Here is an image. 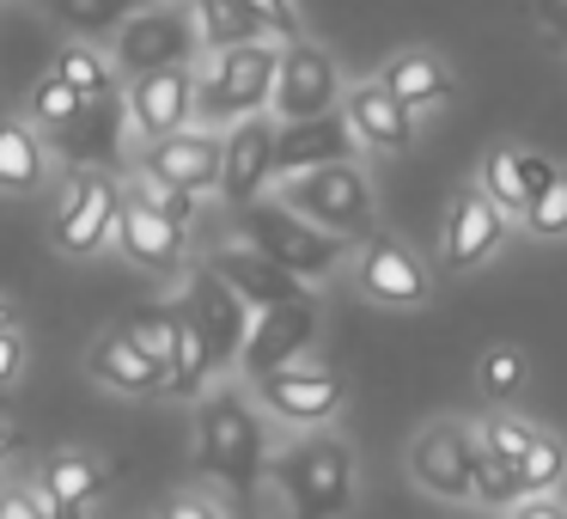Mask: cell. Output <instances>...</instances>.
<instances>
[{
	"label": "cell",
	"mask_w": 567,
	"mask_h": 519,
	"mask_svg": "<svg viewBox=\"0 0 567 519\" xmlns=\"http://www.w3.org/2000/svg\"><path fill=\"white\" fill-rule=\"evenodd\" d=\"M141 0H50V13L62 19L68 31H86V38H99V31H116L128 13H135Z\"/></svg>",
	"instance_id": "obj_31"
},
{
	"label": "cell",
	"mask_w": 567,
	"mask_h": 519,
	"mask_svg": "<svg viewBox=\"0 0 567 519\" xmlns=\"http://www.w3.org/2000/svg\"><path fill=\"white\" fill-rule=\"evenodd\" d=\"M86 367H92V379L116 385V391H128V397H153V391H165V367H159L153 355H141L128 330H104L99 343H92Z\"/></svg>",
	"instance_id": "obj_22"
},
{
	"label": "cell",
	"mask_w": 567,
	"mask_h": 519,
	"mask_svg": "<svg viewBox=\"0 0 567 519\" xmlns=\"http://www.w3.org/2000/svg\"><path fill=\"white\" fill-rule=\"evenodd\" d=\"M336 99H342V74H336V62L318 50V43H281V62H275V116L281 123H299V116H318V111H336Z\"/></svg>",
	"instance_id": "obj_8"
},
{
	"label": "cell",
	"mask_w": 567,
	"mask_h": 519,
	"mask_svg": "<svg viewBox=\"0 0 567 519\" xmlns=\"http://www.w3.org/2000/svg\"><path fill=\"white\" fill-rule=\"evenodd\" d=\"M518 465V482H525L530 495H543V489H555V482L567 477V446L555 440V434H530V446L513 458Z\"/></svg>",
	"instance_id": "obj_30"
},
{
	"label": "cell",
	"mask_w": 567,
	"mask_h": 519,
	"mask_svg": "<svg viewBox=\"0 0 567 519\" xmlns=\"http://www.w3.org/2000/svg\"><path fill=\"white\" fill-rule=\"evenodd\" d=\"M482 190H488L494 202H501L506 214L525 208V196H518V153L513 147H494L488 153V172H482Z\"/></svg>",
	"instance_id": "obj_35"
},
{
	"label": "cell",
	"mask_w": 567,
	"mask_h": 519,
	"mask_svg": "<svg viewBox=\"0 0 567 519\" xmlns=\"http://www.w3.org/2000/svg\"><path fill=\"white\" fill-rule=\"evenodd\" d=\"M19 367H25V348H19L13 330H0V385H13Z\"/></svg>",
	"instance_id": "obj_43"
},
{
	"label": "cell",
	"mask_w": 567,
	"mask_h": 519,
	"mask_svg": "<svg viewBox=\"0 0 567 519\" xmlns=\"http://www.w3.org/2000/svg\"><path fill=\"white\" fill-rule=\"evenodd\" d=\"M287 208L306 214L323 233H342V238L372 233V190H367V172L354 160H330V165H311V172H293Z\"/></svg>",
	"instance_id": "obj_4"
},
{
	"label": "cell",
	"mask_w": 567,
	"mask_h": 519,
	"mask_svg": "<svg viewBox=\"0 0 567 519\" xmlns=\"http://www.w3.org/2000/svg\"><path fill=\"white\" fill-rule=\"evenodd\" d=\"M311 336H318V299H311V294L275 299V306L250 312V330H245L238 360H245L250 379H262V373H275V367H287V360L306 355Z\"/></svg>",
	"instance_id": "obj_7"
},
{
	"label": "cell",
	"mask_w": 567,
	"mask_h": 519,
	"mask_svg": "<svg viewBox=\"0 0 567 519\" xmlns=\"http://www.w3.org/2000/svg\"><path fill=\"white\" fill-rule=\"evenodd\" d=\"M342 116H348V129H354V141H367V147H379V153H403L409 141H415V111L396 104L379 80L348 92V111Z\"/></svg>",
	"instance_id": "obj_21"
},
{
	"label": "cell",
	"mask_w": 567,
	"mask_h": 519,
	"mask_svg": "<svg viewBox=\"0 0 567 519\" xmlns=\"http://www.w3.org/2000/svg\"><path fill=\"white\" fill-rule=\"evenodd\" d=\"M549 177H555V165L549 160H537V153H518V196H537V190L543 184H549ZM518 214H525V208H518Z\"/></svg>",
	"instance_id": "obj_41"
},
{
	"label": "cell",
	"mask_w": 567,
	"mask_h": 519,
	"mask_svg": "<svg viewBox=\"0 0 567 519\" xmlns=\"http://www.w3.org/2000/svg\"><path fill=\"white\" fill-rule=\"evenodd\" d=\"M354 147L360 141L348 129V116H336V111L299 116V123L275 129V177L311 172V165H330V160H354Z\"/></svg>",
	"instance_id": "obj_17"
},
{
	"label": "cell",
	"mask_w": 567,
	"mask_h": 519,
	"mask_svg": "<svg viewBox=\"0 0 567 519\" xmlns=\"http://www.w3.org/2000/svg\"><path fill=\"white\" fill-rule=\"evenodd\" d=\"M196 19L177 7V0H159V7H135V13L116 26V68L128 80L153 74V68H177L196 55Z\"/></svg>",
	"instance_id": "obj_6"
},
{
	"label": "cell",
	"mask_w": 567,
	"mask_h": 519,
	"mask_svg": "<svg viewBox=\"0 0 567 519\" xmlns=\"http://www.w3.org/2000/svg\"><path fill=\"white\" fill-rule=\"evenodd\" d=\"M208 269L220 275V282L233 287V294L245 299L250 312H257V306H275V299L306 294V287H299V275H293V269H281L275 257H262V251L250 245V238H245V245H220V251L208 257Z\"/></svg>",
	"instance_id": "obj_18"
},
{
	"label": "cell",
	"mask_w": 567,
	"mask_h": 519,
	"mask_svg": "<svg viewBox=\"0 0 567 519\" xmlns=\"http://www.w3.org/2000/svg\"><path fill=\"white\" fill-rule=\"evenodd\" d=\"M525 221H530V233H543V238H561L567 233V177L561 172H555L549 184L525 202Z\"/></svg>",
	"instance_id": "obj_34"
},
{
	"label": "cell",
	"mask_w": 567,
	"mask_h": 519,
	"mask_svg": "<svg viewBox=\"0 0 567 519\" xmlns=\"http://www.w3.org/2000/svg\"><path fill=\"white\" fill-rule=\"evenodd\" d=\"M245 13L262 26V38L275 43H293L299 38V13H293V0H245Z\"/></svg>",
	"instance_id": "obj_37"
},
{
	"label": "cell",
	"mask_w": 567,
	"mask_h": 519,
	"mask_svg": "<svg viewBox=\"0 0 567 519\" xmlns=\"http://www.w3.org/2000/svg\"><path fill=\"white\" fill-rule=\"evenodd\" d=\"M43 184V141L25 123H0V190H38Z\"/></svg>",
	"instance_id": "obj_27"
},
{
	"label": "cell",
	"mask_w": 567,
	"mask_h": 519,
	"mask_svg": "<svg viewBox=\"0 0 567 519\" xmlns=\"http://www.w3.org/2000/svg\"><path fill=\"white\" fill-rule=\"evenodd\" d=\"M196 458L226 495H233L238 513H250L257 501V477H262V421L257 409L238 391H214L196 416Z\"/></svg>",
	"instance_id": "obj_1"
},
{
	"label": "cell",
	"mask_w": 567,
	"mask_h": 519,
	"mask_svg": "<svg viewBox=\"0 0 567 519\" xmlns=\"http://www.w3.org/2000/svg\"><path fill=\"white\" fill-rule=\"evenodd\" d=\"M0 519H50V501L38 489H0Z\"/></svg>",
	"instance_id": "obj_40"
},
{
	"label": "cell",
	"mask_w": 567,
	"mask_h": 519,
	"mask_svg": "<svg viewBox=\"0 0 567 519\" xmlns=\"http://www.w3.org/2000/svg\"><path fill=\"white\" fill-rule=\"evenodd\" d=\"M104 482L111 477H104V465L92 452H55L50 465H43V477H38V495L50 501V519H80Z\"/></svg>",
	"instance_id": "obj_23"
},
{
	"label": "cell",
	"mask_w": 567,
	"mask_h": 519,
	"mask_svg": "<svg viewBox=\"0 0 567 519\" xmlns=\"http://www.w3.org/2000/svg\"><path fill=\"white\" fill-rule=\"evenodd\" d=\"M128 196L147 202V208H159L165 221L184 226V233H189V221H196V208H189V190H172V184H159V177H147V172H141V184L128 190Z\"/></svg>",
	"instance_id": "obj_36"
},
{
	"label": "cell",
	"mask_w": 567,
	"mask_h": 519,
	"mask_svg": "<svg viewBox=\"0 0 567 519\" xmlns=\"http://www.w3.org/2000/svg\"><path fill=\"white\" fill-rule=\"evenodd\" d=\"M43 7H50V0H43Z\"/></svg>",
	"instance_id": "obj_48"
},
{
	"label": "cell",
	"mask_w": 567,
	"mask_h": 519,
	"mask_svg": "<svg viewBox=\"0 0 567 519\" xmlns=\"http://www.w3.org/2000/svg\"><path fill=\"white\" fill-rule=\"evenodd\" d=\"M13 452H19V428H7V421H0V465H7Z\"/></svg>",
	"instance_id": "obj_46"
},
{
	"label": "cell",
	"mask_w": 567,
	"mask_h": 519,
	"mask_svg": "<svg viewBox=\"0 0 567 519\" xmlns=\"http://www.w3.org/2000/svg\"><path fill=\"white\" fill-rule=\"evenodd\" d=\"M513 519H567V507H555V501H543V495H537V501H525Z\"/></svg>",
	"instance_id": "obj_45"
},
{
	"label": "cell",
	"mask_w": 567,
	"mask_h": 519,
	"mask_svg": "<svg viewBox=\"0 0 567 519\" xmlns=\"http://www.w3.org/2000/svg\"><path fill=\"white\" fill-rule=\"evenodd\" d=\"M80 104H86V99H80V92L68 86L62 74H50V80H38V86H31L25 111H31V123H38V129H50V135H55V129H62L68 116L80 111Z\"/></svg>",
	"instance_id": "obj_33"
},
{
	"label": "cell",
	"mask_w": 567,
	"mask_h": 519,
	"mask_svg": "<svg viewBox=\"0 0 567 519\" xmlns=\"http://www.w3.org/2000/svg\"><path fill=\"white\" fill-rule=\"evenodd\" d=\"M245 238L293 275H323L342 257V233H323V226H311L306 214H293L287 202H262V196L245 208Z\"/></svg>",
	"instance_id": "obj_5"
},
{
	"label": "cell",
	"mask_w": 567,
	"mask_h": 519,
	"mask_svg": "<svg viewBox=\"0 0 567 519\" xmlns=\"http://www.w3.org/2000/svg\"><path fill=\"white\" fill-rule=\"evenodd\" d=\"M360 287L384 306H421L427 299V269L409 245L396 238H372L367 233V251H360Z\"/></svg>",
	"instance_id": "obj_20"
},
{
	"label": "cell",
	"mask_w": 567,
	"mask_h": 519,
	"mask_svg": "<svg viewBox=\"0 0 567 519\" xmlns=\"http://www.w3.org/2000/svg\"><path fill=\"white\" fill-rule=\"evenodd\" d=\"M470 458H476V434L457 428V421H440V428H427L415 440L409 470H415V482L427 495H440V501H464L470 495Z\"/></svg>",
	"instance_id": "obj_16"
},
{
	"label": "cell",
	"mask_w": 567,
	"mask_h": 519,
	"mask_svg": "<svg viewBox=\"0 0 567 519\" xmlns=\"http://www.w3.org/2000/svg\"><path fill=\"white\" fill-rule=\"evenodd\" d=\"M7 324H13V306H7V299H0V330H7Z\"/></svg>",
	"instance_id": "obj_47"
},
{
	"label": "cell",
	"mask_w": 567,
	"mask_h": 519,
	"mask_svg": "<svg viewBox=\"0 0 567 519\" xmlns=\"http://www.w3.org/2000/svg\"><path fill=\"white\" fill-rule=\"evenodd\" d=\"M257 397H262V409H275L281 421H330L336 409H342V379L336 373H323V367H275V373H262L257 379Z\"/></svg>",
	"instance_id": "obj_15"
},
{
	"label": "cell",
	"mask_w": 567,
	"mask_h": 519,
	"mask_svg": "<svg viewBox=\"0 0 567 519\" xmlns=\"http://www.w3.org/2000/svg\"><path fill=\"white\" fill-rule=\"evenodd\" d=\"M141 172L159 177V184H172V190L202 196V190L220 184V135H208V129H172V135H159L147 147Z\"/></svg>",
	"instance_id": "obj_14"
},
{
	"label": "cell",
	"mask_w": 567,
	"mask_h": 519,
	"mask_svg": "<svg viewBox=\"0 0 567 519\" xmlns=\"http://www.w3.org/2000/svg\"><path fill=\"white\" fill-rule=\"evenodd\" d=\"M530 434H537L530 421H513V416H506V421H488V428H482V446H488V452H501V458H518V452L530 446Z\"/></svg>",
	"instance_id": "obj_39"
},
{
	"label": "cell",
	"mask_w": 567,
	"mask_h": 519,
	"mask_svg": "<svg viewBox=\"0 0 567 519\" xmlns=\"http://www.w3.org/2000/svg\"><path fill=\"white\" fill-rule=\"evenodd\" d=\"M123 330L135 336V348H141V355H153L165 373H172V355H177V312L147 306V312H135V318H128Z\"/></svg>",
	"instance_id": "obj_32"
},
{
	"label": "cell",
	"mask_w": 567,
	"mask_h": 519,
	"mask_svg": "<svg viewBox=\"0 0 567 519\" xmlns=\"http://www.w3.org/2000/svg\"><path fill=\"white\" fill-rule=\"evenodd\" d=\"M275 62H281V50H275L269 38L214 50V68L196 80V116L208 129H226V123H238V116L262 111L269 92H275Z\"/></svg>",
	"instance_id": "obj_3"
},
{
	"label": "cell",
	"mask_w": 567,
	"mask_h": 519,
	"mask_svg": "<svg viewBox=\"0 0 567 519\" xmlns=\"http://www.w3.org/2000/svg\"><path fill=\"white\" fill-rule=\"evenodd\" d=\"M116 208H123V190H116L104 172L74 177L68 196H62V208H55V245H62L68 257H92V251L111 238Z\"/></svg>",
	"instance_id": "obj_11"
},
{
	"label": "cell",
	"mask_w": 567,
	"mask_h": 519,
	"mask_svg": "<svg viewBox=\"0 0 567 519\" xmlns=\"http://www.w3.org/2000/svg\"><path fill=\"white\" fill-rule=\"evenodd\" d=\"M189 19H196V38L208 50H233V43L262 38V26L245 13V0H189Z\"/></svg>",
	"instance_id": "obj_25"
},
{
	"label": "cell",
	"mask_w": 567,
	"mask_h": 519,
	"mask_svg": "<svg viewBox=\"0 0 567 519\" xmlns=\"http://www.w3.org/2000/svg\"><path fill=\"white\" fill-rule=\"evenodd\" d=\"M470 495H482L488 507H506V501H518V495H525L518 465H513V458H501V452H488V446H482V434H476V458H470Z\"/></svg>",
	"instance_id": "obj_28"
},
{
	"label": "cell",
	"mask_w": 567,
	"mask_h": 519,
	"mask_svg": "<svg viewBox=\"0 0 567 519\" xmlns=\"http://www.w3.org/2000/svg\"><path fill=\"white\" fill-rule=\"evenodd\" d=\"M50 74H62L68 86L80 92V99H111V86H116V74H111V62H104L92 43H68L62 55H55V68Z\"/></svg>",
	"instance_id": "obj_29"
},
{
	"label": "cell",
	"mask_w": 567,
	"mask_h": 519,
	"mask_svg": "<svg viewBox=\"0 0 567 519\" xmlns=\"http://www.w3.org/2000/svg\"><path fill=\"white\" fill-rule=\"evenodd\" d=\"M184 312L196 318V330H202L208 367H233L238 348H245V330H250V306L220 282V275L208 269V263H202V269L189 275V299H184Z\"/></svg>",
	"instance_id": "obj_10"
},
{
	"label": "cell",
	"mask_w": 567,
	"mask_h": 519,
	"mask_svg": "<svg viewBox=\"0 0 567 519\" xmlns=\"http://www.w3.org/2000/svg\"><path fill=\"white\" fill-rule=\"evenodd\" d=\"M379 86L391 92L396 104H409V111H427V104L452 99V68H445L440 55H427V50H403V55L384 62Z\"/></svg>",
	"instance_id": "obj_24"
},
{
	"label": "cell",
	"mask_w": 567,
	"mask_h": 519,
	"mask_svg": "<svg viewBox=\"0 0 567 519\" xmlns=\"http://www.w3.org/2000/svg\"><path fill=\"white\" fill-rule=\"evenodd\" d=\"M275 489L287 495L293 519H342L348 501H354V452L330 434H311V440H293L281 458H275Z\"/></svg>",
	"instance_id": "obj_2"
},
{
	"label": "cell",
	"mask_w": 567,
	"mask_h": 519,
	"mask_svg": "<svg viewBox=\"0 0 567 519\" xmlns=\"http://www.w3.org/2000/svg\"><path fill=\"white\" fill-rule=\"evenodd\" d=\"M165 519H226V513L208 501V495H177V501L165 507Z\"/></svg>",
	"instance_id": "obj_42"
},
{
	"label": "cell",
	"mask_w": 567,
	"mask_h": 519,
	"mask_svg": "<svg viewBox=\"0 0 567 519\" xmlns=\"http://www.w3.org/2000/svg\"><path fill=\"white\" fill-rule=\"evenodd\" d=\"M518 379H525V360H518V348H494V355L482 360V391H488V397H513Z\"/></svg>",
	"instance_id": "obj_38"
},
{
	"label": "cell",
	"mask_w": 567,
	"mask_h": 519,
	"mask_svg": "<svg viewBox=\"0 0 567 519\" xmlns=\"http://www.w3.org/2000/svg\"><path fill=\"white\" fill-rule=\"evenodd\" d=\"M537 19H543V26H549L561 43H567V0H537Z\"/></svg>",
	"instance_id": "obj_44"
},
{
	"label": "cell",
	"mask_w": 567,
	"mask_h": 519,
	"mask_svg": "<svg viewBox=\"0 0 567 519\" xmlns=\"http://www.w3.org/2000/svg\"><path fill=\"white\" fill-rule=\"evenodd\" d=\"M116 245H123V257L135 263V269H177L184 263V226H172L159 208H147V202L123 196V208H116Z\"/></svg>",
	"instance_id": "obj_19"
},
{
	"label": "cell",
	"mask_w": 567,
	"mask_h": 519,
	"mask_svg": "<svg viewBox=\"0 0 567 519\" xmlns=\"http://www.w3.org/2000/svg\"><path fill=\"white\" fill-rule=\"evenodd\" d=\"M506 238V208L488 190H457L452 214H445V245H440V269H476L494 245Z\"/></svg>",
	"instance_id": "obj_12"
},
{
	"label": "cell",
	"mask_w": 567,
	"mask_h": 519,
	"mask_svg": "<svg viewBox=\"0 0 567 519\" xmlns=\"http://www.w3.org/2000/svg\"><path fill=\"white\" fill-rule=\"evenodd\" d=\"M55 141H62V153H74V160H111V153H116L111 99H86L62 129H55Z\"/></svg>",
	"instance_id": "obj_26"
},
{
	"label": "cell",
	"mask_w": 567,
	"mask_h": 519,
	"mask_svg": "<svg viewBox=\"0 0 567 519\" xmlns=\"http://www.w3.org/2000/svg\"><path fill=\"white\" fill-rule=\"evenodd\" d=\"M189 116H196V74H189V62L135 74V86H128V123H135L147 141L184 129Z\"/></svg>",
	"instance_id": "obj_13"
},
{
	"label": "cell",
	"mask_w": 567,
	"mask_h": 519,
	"mask_svg": "<svg viewBox=\"0 0 567 519\" xmlns=\"http://www.w3.org/2000/svg\"><path fill=\"white\" fill-rule=\"evenodd\" d=\"M269 177H275V123L262 111L226 123V135H220V184L214 190H220L233 208H250Z\"/></svg>",
	"instance_id": "obj_9"
}]
</instances>
